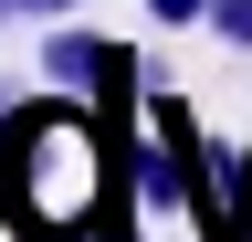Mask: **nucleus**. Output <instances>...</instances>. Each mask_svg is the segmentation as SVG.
<instances>
[{"label":"nucleus","mask_w":252,"mask_h":242,"mask_svg":"<svg viewBox=\"0 0 252 242\" xmlns=\"http://www.w3.org/2000/svg\"><path fill=\"white\" fill-rule=\"evenodd\" d=\"M11 11H32V21H74V0H11Z\"/></svg>","instance_id":"0eeeda50"},{"label":"nucleus","mask_w":252,"mask_h":242,"mask_svg":"<svg viewBox=\"0 0 252 242\" xmlns=\"http://www.w3.org/2000/svg\"><path fill=\"white\" fill-rule=\"evenodd\" d=\"M0 105H11V84H0Z\"/></svg>","instance_id":"6e6552de"},{"label":"nucleus","mask_w":252,"mask_h":242,"mask_svg":"<svg viewBox=\"0 0 252 242\" xmlns=\"http://www.w3.org/2000/svg\"><path fill=\"white\" fill-rule=\"evenodd\" d=\"M105 64H116L105 32H84V21H42V84H53V95H84V105H94Z\"/></svg>","instance_id":"f03ea898"},{"label":"nucleus","mask_w":252,"mask_h":242,"mask_svg":"<svg viewBox=\"0 0 252 242\" xmlns=\"http://www.w3.org/2000/svg\"><path fill=\"white\" fill-rule=\"evenodd\" d=\"M200 21H210V32H220V42H231V53H252V0H210V11H200Z\"/></svg>","instance_id":"39448f33"},{"label":"nucleus","mask_w":252,"mask_h":242,"mask_svg":"<svg viewBox=\"0 0 252 242\" xmlns=\"http://www.w3.org/2000/svg\"><path fill=\"white\" fill-rule=\"evenodd\" d=\"M126 190V147L84 95H11L0 105V221L11 242H84L94 210Z\"/></svg>","instance_id":"f257e3e1"},{"label":"nucleus","mask_w":252,"mask_h":242,"mask_svg":"<svg viewBox=\"0 0 252 242\" xmlns=\"http://www.w3.org/2000/svg\"><path fill=\"white\" fill-rule=\"evenodd\" d=\"M200 11H210V0H147V21H158V32H189Z\"/></svg>","instance_id":"423d86ee"},{"label":"nucleus","mask_w":252,"mask_h":242,"mask_svg":"<svg viewBox=\"0 0 252 242\" xmlns=\"http://www.w3.org/2000/svg\"><path fill=\"white\" fill-rule=\"evenodd\" d=\"M84 242H147V221H137V190H116L105 210H94V232Z\"/></svg>","instance_id":"20e7f679"},{"label":"nucleus","mask_w":252,"mask_h":242,"mask_svg":"<svg viewBox=\"0 0 252 242\" xmlns=\"http://www.w3.org/2000/svg\"><path fill=\"white\" fill-rule=\"evenodd\" d=\"M0 21H11V0H0Z\"/></svg>","instance_id":"1a4fd4ad"},{"label":"nucleus","mask_w":252,"mask_h":242,"mask_svg":"<svg viewBox=\"0 0 252 242\" xmlns=\"http://www.w3.org/2000/svg\"><path fill=\"white\" fill-rule=\"evenodd\" d=\"M200 242H252V137H242V158H231V190H220V221Z\"/></svg>","instance_id":"7ed1b4c3"}]
</instances>
